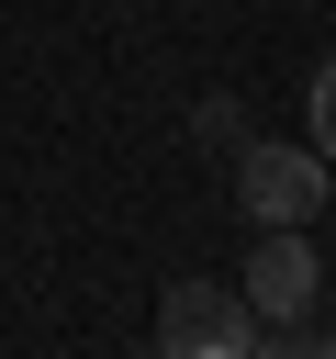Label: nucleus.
Instances as JSON below:
<instances>
[{"label": "nucleus", "instance_id": "nucleus-1", "mask_svg": "<svg viewBox=\"0 0 336 359\" xmlns=\"http://www.w3.org/2000/svg\"><path fill=\"white\" fill-rule=\"evenodd\" d=\"M157 359H258V314H246V292L168 280V303H157Z\"/></svg>", "mask_w": 336, "mask_h": 359}, {"label": "nucleus", "instance_id": "nucleus-2", "mask_svg": "<svg viewBox=\"0 0 336 359\" xmlns=\"http://www.w3.org/2000/svg\"><path fill=\"white\" fill-rule=\"evenodd\" d=\"M325 191H336V180H325L314 146H258V135L235 146V202H246L258 224H314Z\"/></svg>", "mask_w": 336, "mask_h": 359}, {"label": "nucleus", "instance_id": "nucleus-3", "mask_svg": "<svg viewBox=\"0 0 336 359\" xmlns=\"http://www.w3.org/2000/svg\"><path fill=\"white\" fill-rule=\"evenodd\" d=\"M235 292H246V314H258V325H302V314H314V292H325V258L302 247V224H269Z\"/></svg>", "mask_w": 336, "mask_h": 359}, {"label": "nucleus", "instance_id": "nucleus-4", "mask_svg": "<svg viewBox=\"0 0 336 359\" xmlns=\"http://www.w3.org/2000/svg\"><path fill=\"white\" fill-rule=\"evenodd\" d=\"M302 123H314V157L336 168V56H325V67L302 79Z\"/></svg>", "mask_w": 336, "mask_h": 359}, {"label": "nucleus", "instance_id": "nucleus-5", "mask_svg": "<svg viewBox=\"0 0 336 359\" xmlns=\"http://www.w3.org/2000/svg\"><path fill=\"white\" fill-rule=\"evenodd\" d=\"M190 135H202V146H246V112H235V101H224V90H213V101H202V112H190Z\"/></svg>", "mask_w": 336, "mask_h": 359}, {"label": "nucleus", "instance_id": "nucleus-6", "mask_svg": "<svg viewBox=\"0 0 336 359\" xmlns=\"http://www.w3.org/2000/svg\"><path fill=\"white\" fill-rule=\"evenodd\" d=\"M302 359H336V337H314V348H302Z\"/></svg>", "mask_w": 336, "mask_h": 359}]
</instances>
